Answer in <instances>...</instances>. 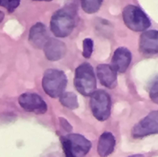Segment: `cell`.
Returning <instances> with one entry per match:
<instances>
[{
	"label": "cell",
	"mask_w": 158,
	"mask_h": 157,
	"mask_svg": "<svg viewBox=\"0 0 158 157\" xmlns=\"http://www.w3.org/2000/svg\"><path fill=\"white\" fill-rule=\"evenodd\" d=\"M77 7L74 3L65 6L52 16L50 22L51 29L58 37H66L74 30L77 22Z\"/></svg>",
	"instance_id": "1"
},
{
	"label": "cell",
	"mask_w": 158,
	"mask_h": 157,
	"mask_svg": "<svg viewBox=\"0 0 158 157\" xmlns=\"http://www.w3.org/2000/svg\"><path fill=\"white\" fill-rule=\"evenodd\" d=\"M74 85L78 92L85 96H91L95 91L96 79L90 64L83 63L76 69Z\"/></svg>",
	"instance_id": "2"
},
{
	"label": "cell",
	"mask_w": 158,
	"mask_h": 157,
	"mask_svg": "<svg viewBox=\"0 0 158 157\" xmlns=\"http://www.w3.org/2000/svg\"><path fill=\"white\" fill-rule=\"evenodd\" d=\"M42 87L45 93L53 98L60 97L67 87L68 79L61 70L50 69L46 70L42 79Z\"/></svg>",
	"instance_id": "3"
},
{
	"label": "cell",
	"mask_w": 158,
	"mask_h": 157,
	"mask_svg": "<svg viewBox=\"0 0 158 157\" xmlns=\"http://www.w3.org/2000/svg\"><path fill=\"white\" fill-rule=\"evenodd\" d=\"M66 157H84L91 149V142L83 135L71 134L61 138Z\"/></svg>",
	"instance_id": "4"
},
{
	"label": "cell",
	"mask_w": 158,
	"mask_h": 157,
	"mask_svg": "<svg viewBox=\"0 0 158 157\" xmlns=\"http://www.w3.org/2000/svg\"><path fill=\"white\" fill-rule=\"evenodd\" d=\"M123 18L125 25L136 32L144 31L151 26V21L147 15L136 6L129 5L124 7Z\"/></svg>",
	"instance_id": "5"
},
{
	"label": "cell",
	"mask_w": 158,
	"mask_h": 157,
	"mask_svg": "<svg viewBox=\"0 0 158 157\" xmlns=\"http://www.w3.org/2000/svg\"><path fill=\"white\" fill-rule=\"evenodd\" d=\"M90 105L93 115L98 120L104 121L109 118L111 112V99L106 91H95L91 96Z\"/></svg>",
	"instance_id": "6"
},
{
	"label": "cell",
	"mask_w": 158,
	"mask_h": 157,
	"mask_svg": "<svg viewBox=\"0 0 158 157\" xmlns=\"http://www.w3.org/2000/svg\"><path fill=\"white\" fill-rule=\"evenodd\" d=\"M158 134V110L152 112L135 125L132 130L134 138Z\"/></svg>",
	"instance_id": "7"
},
{
	"label": "cell",
	"mask_w": 158,
	"mask_h": 157,
	"mask_svg": "<svg viewBox=\"0 0 158 157\" xmlns=\"http://www.w3.org/2000/svg\"><path fill=\"white\" fill-rule=\"evenodd\" d=\"M20 107L27 112L36 114H43L47 111V105L43 99L38 94L25 93L21 94L18 99Z\"/></svg>",
	"instance_id": "8"
},
{
	"label": "cell",
	"mask_w": 158,
	"mask_h": 157,
	"mask_svg": "<svg viewBox=\"0 0 158 157\" xmlns=\"http://www.w3.org/2000/svg\"><path fill=\"white\" fill-rule=\"evenodd\" d=\"M49 39L48 30L44 24L38 22L31 28L29 41L34 48L37 49L44 48Z\"/></svg>",
	"instance_id": "9"
},
{
	"label": "cell",
	"mask_w": 158,
	"mask_h": 157,
	"mask_svg": "<svg viewBox=\"0 0 158 157\" xmlns=\"http://www.w3.org/2000/svg\"><path fill=\"white\" fill-rule=\"evenodd\" d=\"M131 59L130 51L124 47H119L114 52L111 59V66L116 72L124 73L129 67Z\"/></svg>",
	"instance_id": "10"
},
{
	"label": "cell",
	"mask_w": 158,
	"mask_h": 157,
	"mask_svg": "<svg viewBox=\"0 0 158 157\" xmlns=\"http://www.w3.org/2000/svg\"><path fill=\"white\" fill-rule=\"evenodd\" d=\"M45 57L49 61H57L64 56L66 47L63 41L55 38H50L44 47Z\"/></svg>",
	"instance_id": "11"
},
{
	"label": "cell",
	"mask_w": 158,
	"mask_h": 157,
	"mask_svg": "<svg viewBox=\"0 0 158 157\" xmlns=\"http://www.w3.org/2000/svg\"><path fill=\"white\" fill-rule=\"evenodd\" d=\"M139 47L141 51L147 54L158 53V30H148L142 34Z\"/></svg>",
	"instance_id": "12"
},
{
	"label": "cell",
	"mask_w": 158,
	"mask_h": 157,
	"mask_svg": "<svg viewBox=\"0 0 158 157\" xmlns=\"http://www.w3.org/2000/svg\"><path fill=\"white\" fill-rule=\"evenodd\" d=\"M97 74L100 84L112 89L117 85V72L111 65L100 64L97 67Z\"/></svg>",
	"instance_id": "13"
},
{
	"label": "cell",
	"mask_w": 158,
	"mask_h": 157,
	"mask_svg": "<svg viewBox=\"0 0 158 157\" xmlns=\"http://www.w3.org/2000/svg\"><path fill=\"white\" fill-rule=\"evenodd\" d=\"M116 145V139L110 132L103 133L99 137L97 152L101 157H107L112 154Z\"/></svg>",
	"instance_id": "14"
},
{
	"label": "cell",
	"mask_w": 158,
	"mask_h": 157,
	"mask_svg": "<svg viewBox=\"0 0 158 157\" xmlns=\"http://www.w3.org/2000/svg\"><path fill=\"white\" fill-rule=\"evenodd\" d=\"M60 101L63 106L70 109H76L79 107L77 96L73 92H64L60 96Z\"/></svg>",
	"instance_id": "15"
},
{
	"label": "cell",
	"mask_w": 158,
	"mask_h": 157,
	"mask_svg": "<svg viewBox=\"0 0 158 157\" xmlns=\"http://www.w3.org/2000/svg\"><path fill=\"white\" fill-rule=\"evenodd\" d=\"M101 1H83L81 2L83 10L87 14H94L97 12L102 5Z\"/></svg>",
	"instance_id": "16"
},
{
	"label": "cell",
	"mask_w": 158,
	"mask_h": 157,
	"mask_svg": "<svg viewBox=\"0 0 158 157\" xmlns=\"http://www.w3.org/2000/svg\"><path fill=\"white\" fill-rule=\"evenodd\" d=\"M94 49V41L90 38H85L83 41L82 55L84 58L91 57Z\"/></svg>",
	"instance_id": "17"
},
{
	"label": "cell",
	"mask_w": 158,
	"mask_h": 157,
	"mask_svg": "<svg viewBox=\"0 0 158 157\" xmlns=\"http://www.w3.org/2000/svg\"><path fill=\"white\" fill-rule=\"evenodd\" d=\"M20 4L19 1H9V0H2L0 1V6L6 8L9 13H12L19 6Z\"/></svg>",
	"instance_id": "18"
},
{
	"label": "cell",
	"mask_w": 158,
	"mask_h": 157,
	"mask_svg": "<svg viewBox=\"0 0 158 157\" xmlns=\"http://www.w3.org/2000/svg\"><path fill=\"white\" fill-rule=\"evenodd\" d=\"M149 96L150 98L155 102L158 99V77L154 79L149 86Z\"/></svg>",
	"instance_id": "19"
},
{
	"label": "cell",
	"mask_w": 158,
	"mask_h": 157,
	"mask_svg": "<svg viewBox=\"0 0 158 157\" xmlns=\"http://www.w3.org/2000/svg\"><path fill=\"white\" fill-rule=\"evenodd\" d=\"M60 121L64 129L66 130L67 131H70L72 130V126L65 119L62 118H60Z\"/></svg>",
	"instance_id": "20"
},
{
	"label": "cell",
	"mask_w": 158,
	"mask_h": 157,
	"mask_svg": "<svg viewBox=\"0 0 158 157\" xmlns=\"http://www.w3.org/2000/svg\"><path fill=\"white\" fill-rule=\"evenodd\" d=\"M5 14L3 12L0 10V24L2 23V21L4 18Z\"/></svg>",
	"instance_id": "21"
},
{
	"label": "cell",
	"mask_w": 158,
	"mask_h": 157,
	"mask_svg": "<svg viewBox=\"0 0 158 157\" xmlns=\"http://www.w3.org/2000/svg\"><path fill=\"white\" fill-rule=\"evenodd\" d=\"M128 157H144L143 155L141 154H137V155H132Z\"/></svg>",
	"instance_id": "22"
},
{
	"label": "cell",
	"mask_w": 158,
	"mask_h": 157,
	"mask_svg": "<svg viewBox=\"0 0 158 157\" xmlns=\"http://www.w3.org/2000/svg\"><path fill=\"white\" fill-rule=\"evenodd\" d=\"M155 102H156V103L157 104H158V99L157 100H156V101H155Z\"/></svg>",
	"instance_id": "23"
}]
</instances>
